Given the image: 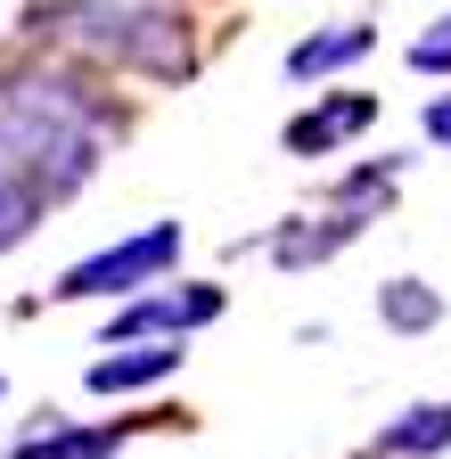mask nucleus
Instances as JSON below:
<instances>
[{"label":"nucleus","mask_w":451,"mask_h":459,"mask_svg":"<svg viewBox=\"0 0 451 459\" xmlns=\"http://www.w3.org/2000/svg\"><path fill=\"white\" fill-rule=\"evenodd\" d=\"M99 124L82 115H58V107H33V99H0V164L17 172L33 197H66L91 181L99 164Z\"/></svg>","instance_id":"f03ea898"},{"label":"nucleus","mask_w":451,"mask_h":459,"mask_svg":"<svg viewBox=\"0 0 451 459\" xmlns=\"http://www.w3.org/2000/svg\"><path fill=\"white\" fill-rule=\"evenodd\" d=\"M205 320H221V287H173V296H140V304H124L116 320H107V344H132V336H189V328H205Z\"/></svg>","instance_id":"20e7f679"},{"label":"nucleus","mask_w":451,"mask_h":459,"mask_svg":"<svg viewBox=\"0 0 451 459\" xmlns=\"http://www.w3.org/2000/svg\"><path fill=\"white\" fill-rule=\"evenodd\" d=\"M33 205H41V197H33L25 181H17L9 164H0V247H17V238H25V221H33Z\"/></svg>","instance_id":"f8f14e48"},{"label":"nucleus","mask_w":451,"mask_h":459,"mask_svg":"<svg viewBox=\"0 0 451 459\" xmlns=\"http://www.w3.org/2000/svg\"><path fill=\"white\" fill-rule=\"evenodd\" d=\"M369 124H377V99L369 91H345V99H320L312 115H296V124H288V148L296 156H328V148H345Z\"/></svg>","instance_id":"423d86ee"},{"label":"nucleus","mask_w":451,"mask_h":459,"mask_svg":"<svg viewBox=\"0 0 451 459\" xmlns=\"http://www.w3.org/2000/svg\"><path fill=\"white\" fill-rule=\"evenodd\" d=\"M361 205H369V197H336V213H328L320 230H279V238H271V255L288 263V271H304V263H328L336 247H353V238H361Z\"/></svg>","instance_id":"0eeeda50"},{"label":"nucleus","mask_w":451,"mask_h":459,"mask_svg":"<svg viewBox=\"0 0 451 459\" xmlns=\"http://www.w3.org/2000/svg\"><path fill=\"white\" fill-rule=\"evenodd\" d=\"M377 320L403 328V336H419V328L443 320V296H435V287H419V279H394V287H377Z\"/></svg>","instance_id":"9d476101"},{"label":"nucleus","mask_w":451,"mask_h":459,"mask_svg":"<svg viewBox=\"0 0 451 459\" xmlns=\"http://www.w3.org/2000/svg\"><path fill=\"white\" fill-rule=\"evenodd\" d=\"M124 427H91V435H66V427H49V435H25L17 459H116Z\"/></svg>","instance_id":"9b49d317"},{"label":"nucleus","mask_w":451,"mask_h":459,"mask_svg":"<svg viewBox=\"0 0 451 459\" xmlns=\"http://www.w3.org/2000/svg\"><path fill=\"white\" fill-rule=\"evenodd\" d=\"M33 25L58 49H82L99 66H124V74L181 82L197 66V33H189L181 9H164V0H41Z\"/></svg>","instance_id":"f257e3e1"},{"label":"nucleus","mask_w":451,"mask_h":459,"mask_svg":"<svg viewBox=\"0 0 451 459\" xmlns=\"http://www.w3.org/2000/svg\"><path fill=\"white\" fill-rule=\"evenodd\" d=\"M411 66L419 74H451V17H443V33H419L411 41Z\"/></svg>","instance_id":"ddd939ff"},{"label":"nucleus","mask_w":451,"mask_h":459,"mask_svg":"<svg viewBox=\"0 0 451 459\" xmlns=\"http://www.w3.org/2000/svg\"><path fill=\"white\" fill-rule=\"evenodd\" d=\"M164 263H181V221H148L140 238H124V247H99L91 263H74L49 296L58 304H91V296H132V287H148V279H164Z\"/></svg>","instance_id":"7ed1b4c3"},{"label":"nucleus","mask_w":451,"mask_h":459,"mask_svg":"<svg viewBox=\"0 0 451 459\" xmlns=\"http://www.w3.org/2000/svg\"><path fill=\"white\" fill-rule=\"evenodd\" d=\"M427 140H443V148H451V91H443V99L427 107Z\"/></svg>","instance_id":"4468645a"},{"label":"nucleus","mask_w":451,"mask_h":459,"mask_svg":"<svg viewBox=\"0 0 451 459\" xmlns=\"http://www.w3.org/2000/svg\"><path fill=\"white\" fill-rule=\"evenodd\" d=\"M377 451L386 459H435V451H451V402H419V411H403L377 435Z\"/></svg>","instance_id":"6e6552de"},{"label":"nucleus","mask_w":451,"mask_h":459,"mask_svg":"<svg viewBox=\"0 0 451 459\" xmlns=\"http://www.w3.org/2000/svg\"><path fill=\"white\" fill-rule=\"evenodd\" d=\"M189 353H181V336H132L124 353H107L91 361V394H140V385H164Z\"/></svg>","instance_id":"39448f33"},{"label":"nucleus","mask_w":451,"mask_h":459,"mask_svg":"<svg viewBox=\"0 0 451 459\" xmlns=\"http://www.w3.org/2000/svg\"><path fill=\"white\" fill-rule=\"evenodd\" d=\"M369 41H377L369 25H336V33H312V41H296V49H288V74H296V82H320V74H336V66H353V57H361Z\"/></svg>","instance_id":"1a4fd4ad"}]
</instances>
